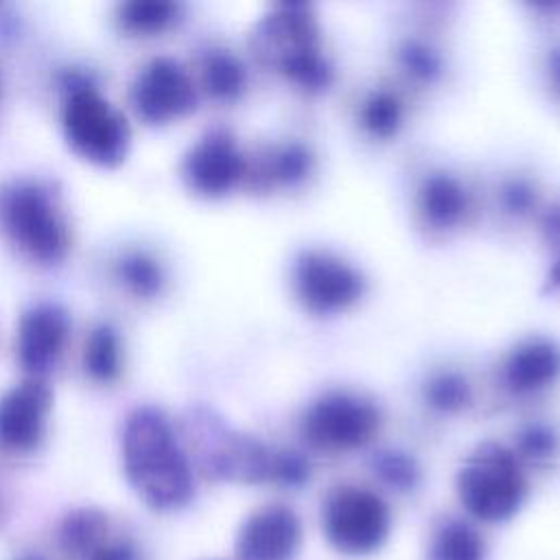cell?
I'll return each instance as SVG.
<instances>
[{
  "mask_svg": "<svg viewBox=\"0 0 560 560\" xmlns=\"http://www.w3.org/2000/svg\"><path fill=\"white\" fill-rule=\"evenodd\" d=\"M85 374L96 383H114L122 372V341L109 324L90 330L83 348Z\"/></svg>",
  "mask_w": 560,
  "mask_h": 560,
  "instance_id": "obj_22",
  "label": "cell"
},
{
  "mask_svg": "<svg viewBox=\"0 0 560 560\" xmlns=\"http://www.w3.org/2000/svg\"><path fill=\"white\" fill-rule=\"evenodd\" d=\"M120 453L129 486L149 508L171 512L192 499V464L162 409L144 405L125 418Z\"/></svg>",
  "mask_w": 560,
  "mask_h": 560,
  "instance_id": "obj_1",
  "label": "cell"
},
{
  "mask_svg": "<svg viewBox=\"0 0 560 560\" xmlns=\"http://www.w3.org/2000/svg\"><path fill=\"white\" fill-rule=\"evenodd\" d=\"M402 101L389 90H374L365 96L359 112V122L372 138L389 140L402 125Z\"/></svg>",
  "mask_w": 560,
  "mask_h": 560,
  "instance_id": "obj_24",
  "label": "cell"
},
{
  "mask_svg": "<svg viewBox=\"0 0 560 560\" xmlns=\"http://www.w3.org/2000/svg\"><path fill=\"white\" fill-rule=\"evenodd\" d=\"M131 105L149 125H166L197 107V88L188 70L173 57H153L131 83Z\"/></svg>",
  "mask_w": 560,
  "mask_h": 560,
  "instance_id": "obj_10",
  "label": "cell"
},
{
  "mask_svg": "<svg viewBox=\"0 0 560 560\" xmlns=\"http://www.w3.org/2000/svg\"><path fill=\"white\" fill-rule=\"evenodd\" d=\"M398 63L402 72L418 83H431L442 74L440 52L422 39H405L398 46Z\"/></svg>",
  "mask_w": 560,
  "mask_h": 560,
  "instance_id": "obj_28",
  "label": "cell"
},
{
  "mask_svg": "<svg viewBox=\"0 0 560 560\" xmlns=\"http://www.w3.org/2000/svg\"><path fill=\"white\" fill-rule=\"evenodd\" d=\"M499 197H501V206L505 208V212L516 214V217L532 212L538 203L536 188L527 179H521V177H512V179L503 182Z\"/></svg>",
  "mask_w": 560,
  "mask_h": 560,
  "instance_id": "obj_30",
  "label": "cell"
},
{
  "mask_svg": "<svg viewBox=\"0 0 560 560\" xmlns=\"http://www.w3.org/2000/svg\"><path fill=\"white\" fill-rule=\"evenodd\" d=\"M427 560H486V540L470 523L446 518L431 534Z\"/></svg>",
  "mask_w": 560,
  "mask_h": 560,
  "instance_id": "obj_20",
  "label": "cell"
},
{
  "mask_svg": "<svg viewBox=\"0 0 560 560\" xmlns=\"http://www.w3.org/2000/svg\"><path fill=\"white\" fill-rule=\"evenodd\" d=\"M422 396L431 409L440 413H457L472 402V387L464 374L444 370L424 383Z\"/></svg>",
  "mask_w": 560,
  "mask_h": 560,
  "instance_id": "obj_26",
  "label": "cell"
},
{
  "mask_svg": "<svg viewBox=\"0 0 560 560\" xmlns=\"http://www.w3.org/2000/svg\"><path fill=\"white\" fill-rule=\"evenodd\" d=\"M302 542L300 516L282 503L254 510L238 527L236 560H293Z\"/></svg>",
  "mask_w": 560,
  "mask_h": 560,
  "instance_id": "obj_13",
  "label": "cell"
},
{
  "mask_svg": "<svg viewBox=\"0 0 560 560\" xmlns=\"http://www.w3.org/2000/svg\"><path fill=\"white\" fill-rule=\"evenodd\" d=\"M560 451V435L551 424L545 422H529L516 435V451L514 455L521 462L529 464H547Z\"/></svg>",
  "mask_w": 560,
  "mask_h": 560,
  "instance_id": "obj_27",
  "label": "cell"
},
{
  "mask_svg": "<svg viewBox=\"0 0 560 560\" xmlns=\"http://www.w3.org/2000/svg\"><path fill=\"white\" fill-rule=\"evenodd\" d=\"M455 488L464 510L483 523L510 521L527 497L521 459L499 442H481L468 453Z\"/></svg>",
  "mask_w": 560,
  "mask_h": 560,
  "instance_id": "obj_6",
  "label": "cell"
},
{
  "mask_svg": "<svg viewBox=\"0 0 560 560\" xmlns=\"http://www.w3.org/2000/svg\"><path fill=\"white\" fill-rule=\"evenodd\" d=\"M322 532L341 556L361 558L378 551L392 532L387 501L361 486H335L322 503Z\"/></svg>",
  "mask_w": 560,
  "mask_h": 560,
  "instance_id": "obj_7",
  "label": "cell"
},
{
  "mask_svg": "<svg viewBox=\"0 0 560 560\" xmlns=\"http://www.w3.org/2000/svg\"><path fill=\"white\" fill-rule=\"evenodd\" d=\"M61 129L68 147L85 162L120 166L131 147V129L90 77L66 72L61 79Z\"/></svg>",
  "mask_w": 560,
  "mask_h": 560,
  "instance_id": "obj_4",
  "label": "cell"
},
{
  "mask_svg": "<svg viewBox=\"0 0 560 560\" xmlns=\"http://www.w3.org/2000/svg\"><path fill=\"white\" fill-rule=\"evenodd\" d=\"M116 280L136 298L151 300L162 293L166 284V273L162 262L144 252V249H129L114 262Z\"/></svg>",
  "mask_w": 560,
  "mask_h": 560,
  "instance_id": "obj_21",
  "label": "cell"
},
{
  "mask_svg": "<svg viewBox=\"0 0 560 560\" xmlns=\"http://www.w3.org/2000/svg\"><path fill=\"white\" fill-rule=\"evenodd\" d=\"M18 560H44V558H37V556H22V558H18Z\"/></svg>",
  "mask_w": 560,
  "mask_h": 560,
  "instance_id": "obj_33",
  "label": "cell"
},
{
  "mask_svg": "<svg viewBox=\"0 0 560 560\" xmlns=\"http://www.w3.org/2000/svg\"><path fill=\"white\" fill-rule=\"evenodd\" d=\"M370 468L383 486H387L396 492L413 490L422 477L418 459L400 448L376 451L370 459Z\"/></svg>",
  "mask_w": 560,
  "mask_h": 560,
  "instance_id": "obj_25",
  "label": "cell"
},
{
  "mask_svg": "<svg viewBox=\"0 0 560 560\" xmlns=\"http://www.w3.org/2000/svg\"><path fill=\"white\" fill-rule=\"evenodd\" d=\"M249 50L262 68L287 77L306 92H324L335 79L332 66L322 52L319 22L311 4L271 7L252 28Z\"/></svg>",
  "mask_w": 560,
  "mask_h": 560,
  "instance_id": "obj_2",
  "label": "cell"
},
{
  "mask_svg": "<svg viewBox=\"0 0 560 560\" xmlns=\"http://www.w3.org/2000/svg\"><path fill=\"white\" fill-rule=\"evenodd\" d=\"M116 20L125 33L155 35L182 20V4L171 0H129L118 4Z\"/></svg>",
  "mask_w": 560,
  "mask_h": 560,
  "instance_id": "obj_23",
  "label": "cell"
},
{
  "mask_svg": "<svg viewBox=\"0 0 560 560\" xmlns=\"http://www.w3.org/2000/svg\"><path fill=\"white\" fill-rule=\"evenodd\" d=\"M199 77L203 90L217 101H236L247 88L245 63L228 48H208L199 59Z\"/></svg>",
  "mask_w": 560,
  "mask_h": 560,
  "instance_id": "obj_19",
  "label": "cell"
},
{
  "mask_svg": "<svg viewBox=\"0 0 560 560\" xmlns=\"http://www.w3.org/2000/svg\"><path fill=\"white\" fill-rule=\"evenodd\" d=\"M381 427L378 407L354 392L332 389L313 400L300 422L304 442L324 453H343L365 446Z\"/></svg>",
  "mask_w": 560,
  "mask_h": 560,
  "instance_id": "obj_8",
  "label": "cell"
},
{
  "mask_svg": "<svg viewBox=\"0 0 560 560\" xmlns=\"http://www.w3.org/2000/svg\"><path fill=\"white\" fill-rule=\"evenodd\" d=\"M560 376V346L551 339H527L518 343L503 365V383L512 394H536Z\"/></svg>",
  "mask_w": 560,
  "mask_h": 560,
  "instance_id": "obj_16",
  "label": "cell"
},
{
  "mask_svg": "<svg viewBox=\"0 0 560 560\" xmlns=\"http://www.w3.org/2000/svg\"><path fill=\"white\" fill-rule=\"evenodd\" d=\"M418 208L429 225L448 230L462 223L470 210V195L462 179L451 173L435 171L429 173L418 188Z\"/></svg>",
  "mask_w": 560,
  "mask_h": 560,
  "instance_id": "obj_18",
  "label": "cell"
},
{
  "mask_svg": "<svg viewBox=\"0 0 560 560\" xmlns=\"http://www.w3.org/2000/svg\"><path fill=\"white\" fill-rule=\"evenodd\" d=\"M184 184L201 197H223L245 182L247 158L232 131L217 127L199 136L182 158Z\"/></svg>",
  "mask_w": 560,
  "mask_h": 560,
  "instance_id": "obj_11",
  "label": "cell"
},
{
  "mask_svg": "<svg viewBox=\"0 0 560 560\" xmlns=\"http://www.w3.org/2000/svg\"><path fill=\"white\" fill-rule=\"evenodd\" d=\"M315 171V155L302 142H282L265 147L256 158H247L245 182L258 190L278 186H300Z\"/></svg>",
  "mask_w": 560,
  "mask_h": 560,
  "instance_id": "obj_17",
  "label": "cell"
},
{
  "mask_svg": "<svg viewBox=\"0 0 560 560\" xmlns=\"http://www.w3.org/2000/svg\"><path fill=\"white\" fill-rule=\"evenodd\" d=\"M311 479V464L298 451H273L271 457V472L269 481L284 486V488H300Z\"/></svg>",
  "mask_w": 560,
  "mask_h": 560,
  "instance_id": "obj_29",
  "label": "cell"
},
{
  "mask_svg": "<svg viewBox=\"0 0 560 560\" xmlns=\"http://www.w3.org/2000/svg\"><path fill=\"white\" fill-rule=\"evenodd\" d=\"M365 287V276L332 252L304 249L293 262V293L313 315H332L354 306Z\"/></svg>",
  "mask_w": 560,
  "mask_h": 560,
  "instance_id": "obj_9",
  "label": "cell"
},
{
  "mask_svg": "<svg viewBox=\"0 0 560 560\" xmlns=\"http://www.w3.org/2000/svg\"><path fill=\"white\" fill-rule=\"evenodd\" d=\"M59 542L70 560H142L133 538L96 508L72 510L61 523Z\"/></svg>",
  "mask_w": 560,
  "mask_h": 560,
  "instance_id": "obj_14",
  "label": "cell"
},
{
  "mask_svg": "<svg viewBox=\"0 0 560 560\" xmlns=\"http://www.w3.org/2000/svg\"><path fill=\"white\" fill-rule=\"evenodd\" d=\"M547 68H549V79H551L553 92H556L558 98H560V46H556V48L549 50Z\"/></svg>",
  "mask_w": 560,
  "mask_h": 560,
  "instance_id": "obj_32",
  "label": "cell"
},
{
  "mask_svg": "<svg viewBox=\"0 0 560 560\" xmlns=\"http://www.w3.org/2000/svg\"><path fill=\"white\" fill-rule=\"evenodd\" d=\"M0 228L39 265L61 262L72 241L59 195L39 179H18L0 190Z\"/></svg>",
  "mask_w": 560,
  "mask_h": 560,
  "instance_id": "obj_5",
  "label": "cell"
},
{
  "mask_svg": "<svg viewBox=\"0 0 560 560\" xmlns=\"http://www.w3.org/2000/svg\"><path fill=\"white\" fill-rule=\"evenodd\" d=\"M182 444L203 477L230 483L269 481L273 451L228 424L214 409L197 405L182 418Z\"/></svg>",
  "mask_w": 560,
  "mask_h": 560,
  "instance_id": "obj_3",
  "label": "cell"
},
{
  "mask_svg": "<svg viewBox=\"0 0 560 560\" xmlns=\"http://www.w3.org/2000/svg\"><path fill=\"white\" fill-rule=\"evenodd\" d=\"M70 332V315L57 302H39L18 324L15 350L28 376L44 378L59 361Z\"/></svg>",
  "mask_w": 560,
  "mask_h": 560,
  "instance_id": "obj_15",
  "label": "cell"
},
{
  "mask_svg": "<svg viewBox=\"0 0 560 560\" xmlns=\"http://www.w3.org/2000/svg\"><path fill=\"white\" fill-rule=\"evenodd\" d=\"M52 392L46 378L26 376L0 396V446L13 453H28L46 435Z\"/></svg>",
  "mask_w": 560,
  "mask_h": 560,
  "instance_id": "obj_12",
  "label": "cell"
},
{
  "mask_svg": "<svg viewBox=\"0 0 560 560\" xmlns=\"http://www.w3.org/2000/svg\"><path fill=\"white\" fill-rule=\"evenodd\" d=\"M542 234L547 243L558 252L549 273H547V284L551 289H560V203L549 208L542 217Z\"/></svg>",
  "mask_w": 560,
  "mask_h": 560,
  "instance_id": "obj_31",
  "label": "cell"
}]
</instances>
